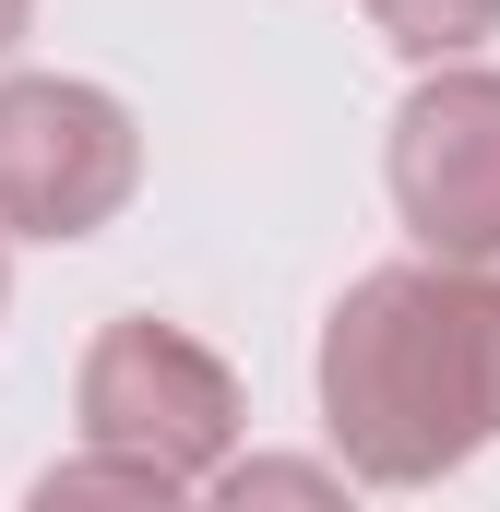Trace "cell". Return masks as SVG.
Wrapping results in <instances>:
<instances>
[{
	"label": "cell",
	"instance_id": "6da1fadb",
	"mask_svg": "<svg viewBox=\"0 0 500 512\" xmlns=\"http://www.w3.org/2000/svg\"><path fill=\"white\" fill-rule=\"evenodd\" d=\"M322 429L346 477L429 489L500 441V274L489 262H381L322 322Z\"/></svg>",
	"mask_w": 500,
	"mask_h": 512
},
{
	"label": "cell",
	"instance_id": "7a4b0ae2",
	"mask_svg": "<svg viewBox=\"0 0 500 512\" xmlns=\"http://www.w3.org/2000/svg\"><path fill=\"white\" fill-rule=\"evenodd\" d=\"M143 179V131L108 84L12 72L0 84V227L12 239H96Z\"/></svg>",
	"mask_w": 500,
	"mask_h": 512
},
{
	"label": "cell",
	"instance_id": "3957f363",
	"mask_svg": "<svg viewBox=\"0 0 500 512\" xmlns=\"http://www.w3.org/2000/svg\"><path fill=\"white\" fill-rule=\"evenodd\" d=\"M72 417H84V441L143 453V465H167V477H191V489L239 453V382H227V358L191 346V334L155 322V310H131V322H108V334L84 346Z\"/></svg>",
	"mask_w": 500,
	"mask_h": 512
},
{
	"label": "cell",
	"instance_id": "277c9868",
	"mask_svg": "<svg viewBox=\"0 0 500 512\" xmlns=\"http://www.w3.org/2000/svg\"><path fill=\"white\" fill-rule=\"evenodd\" d=\"M393 215L441 262H500V72L429 60V84L393 120Z\"/></svg>",
	"mask_w": 500,
	"mask_h": 512
},
{
	"label": "cell",
	"instance_id": "5b68a950",
	"mask_svg": "<svg viewBox=\"0 0 500 512\" xmlns=\"http://www.w3.org/2000/svg\"><path fill=\"white\" fill-rule=\"evenodd\" d=\"M370 36L393 48V60H477L500 36V0H370Z\"/></svg>",
	"mask_w": 500,
	"mask_h": 512
},
{
	"label": "cell",
	"instance_id": "8992f818",
	"mask_svg": "<svg viewBox=\"0 0 500 512\" xmlns=\"http://www.w3.org/2000/svg\"><path fill=\"white\" fill-rule=\"evenodd\" d=\"M36 501L48 512H72V501H191V477H167V465H143V453H108V441H96V453H84V465H48V477H36Z\"/></svg>",
	"mask_w": 500,
	"mask_h": 512
},
{
	"label": "cell",
	"instance_id": "52a82bcc",
	"mask_svg": "<svg viewBox=\"0 0 500 512\" xmlns=\"http://www.w3.org/2000/svg\"><path fill=\"white\" fill-rule=\"evenodd\" d=\"M203 489H215V501H346V477H334V465H286V453H250V465H215Z\"/></svg>",
	"mask_w": 500,
	"mask_h": 512
},
{
	"label": "cell",
	"instance_id": "ba28073f",
	"mask_svg": "<svg viewBox=\"0 0 500 512\" xmlns=\"http://www.w3.org/2000/svg\"><path fill=\"white\" fill-rule=\"evenodd\" d=\"M24 12H36V0H0V60H12V36H24Z\"/></svg>",
	"mask_w": 500,
	"mask_h": 512
},
{
	"label": "cell",
	"instance_id": "9c48e42d",
	"mask_svg": "<svg viewBox=\"0 0 500 512\" xmlns=\"http://www.w3.org/2000/svg\"><path fill=\"white\" fill-rule=\"evenodd\" d=\"M0 286H12V274H0Z\"/></svg>",
	"mask_w": 500,
	"mask_h": 512
}]
</instances>
